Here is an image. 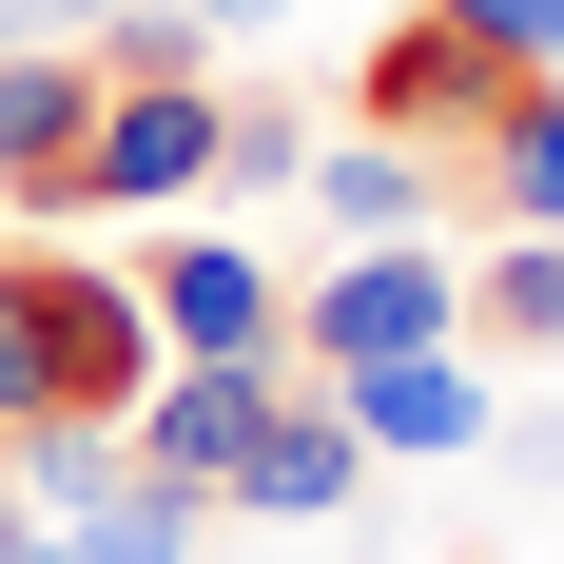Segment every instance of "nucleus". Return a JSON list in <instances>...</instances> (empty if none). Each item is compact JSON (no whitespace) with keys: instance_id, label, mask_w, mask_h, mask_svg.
Wrapping results in <instances>:
<instances>
[{"instance_id":"f257e3e1","label":"nucleus","mask_w":564,"mask_h":564,"mask_svg":"<svg viewBox=\"0 0 564 564\" xmlns=\"http://www.w3.org/2000/svg\"><path fill=\"white\" fill-rule=\"evenodd\" d=\"M350 117H370V137H409L429 175H467V156H507V117H525V78H507L487 40H448L429 0H409L390 40H370V78H350Z\"/></svg>"},{"instance_id":"f03ea898","label":"nucleus","mask_w":564,"mask_h":564,"mask_svg":"<svg viewBox=\"0 0 564 564\" xmlns=\"http://www.w3.org/2000/svg\"><path fill=\"white\" fill-rule=\"evenodd\" d=\"M390 350H467V273L429 253V234H390V253H332V292H292V370H312V390L390 370Z\"/></svg>"},{"instance_id":"7ed1b4c3","label":"nucleus","mask_w":564,"mask_h":564,"mask_svg":"<svg viewBox=\"0 0 564 564\" xmlns=\"http://www.w3.org/2000/svg\"><path fill=\"white\" fill-rule=\"evenodd\" d=\"M215 78H117L98 137H78V215H175V195H215Z\"/></svg>"},{"instance_id":"20e7f679","label":"nucleus","mask_w":564,"mask_h":564,"mask_svg":"<svg viewBox=\"0 0 564 564\" xmlns=\"http://www.w3.org/2000/svg\"><path fill=\"white\" fill-rule=\"evenodd\" d=\"M137 312H156V350L175 370H253V350H292V292L234 253V234H175L156 273H137Z\"/></svg>"},{"instance_id":"39448f33","label":"nucleus","mask_w":564,"mask_h":564,"mask_svg":"<svg viewBox=\"0 0 564 564\" xmlns=\"http://www.w3.org/2000/svg\"><path fill=\"white\" fill-rule=\"evenodd\" d=\"M273 390H292V350H253V370H156V390H137V467H175L195 507H234V467H253Z\"/></svg>"},{"instance_id":"423d86ee","label":"nucleus","mask_w":564,"mask_h":564,"mask_svg":"<svg viewBox=\"0 0 564 564\" xmlns=\"http://www.w3.org/2000/svg\"><path fill=\"white\" fill-rule=\"evenodd\" d=\"M332 409L370 429V467H448V448H487V409H507V390H487L467 350H390V370H350Z\"/></svg>"},{"instance_id":"0eeeda50","label":"nucleus","mask_w":564,"mask_h":564,"mask_svg":"<svg viewBox=\"0 0 564 564\" xmlns=\"http://www.w3.org/2000/svg\"><path fill=\"white\" fill-rule=\"evenodd\" d=\"M350 487H370V429H350V409L292 370V390H273V429H253V467H234V507H253V525H332Z\"/></svg>"},{"instance_id":"6e6552de","label":"nucleus","mask_w":564,"mask_h":564,"mask_svg":"<svg viewBox=\"0 0 564 564\" xmlns=\"http://www.w3.org/2000/svg\"><path fill=\"white\" fill-rule=\"evenodd\" d=\"M312 195H332L350 253H390V234H429V195H448V175L409 156V137H370V117H350V137H312Z\"/></svg>"},{"instance_id":"1a4fd4ad","label":"nucleus","mask_w":564,"mask_h":564,"mask_svg":"<svg viewBox=\"0 0 564 564\" xmlns=\"http://www.w3.org/2000/svg\"><path fill=\"white\" fill-rule=\"evenodd\" d=\"M40 409H58V234H20V253H0V448H20Z\"/></svg>"},{"instance_id":"9d476101","label":"nucleus","mask_w":564,"mask_h":564,"mask_svg":"<svg viewBox=\"0 0 564 564\" xmlns=\"http://www.w3.org/2000/svg\"><path fill=\"white\" fill-rule=\"evenodd\" d=\"M58 545H98V564H195V545H215V507H195L175 467H137V448H117V487L58 525Z\"/></svg>"},{"instance_id":"9b49d317","label":"nucleus","mask_w":564,"mask_h":564,"mask_svg":"<svg viewBox=\"0 0 564 564\" xmlns=\"http://www.w3.org/2000/svg\"><path fill=\"white\" fill-rule=\"evenodd\" d=\"M467 195L507 234H564V78H525V117H507V156H467Z\"/></svg>"},{"instance_id":"f8f14e48","label":"nucleus","mask_w":564,"mask_h":564,"mask_svg":"<svg viewBox=\"0 0 564 564\" xmlns=\"http://www.w3.org/2000/svg\"><path fill=\"white\" fill-rule=\"evenodd\" d=\"M467 332H507L525 370H545V350H564V234H507V253L467 273Z\"/></svg>"},{"instance_id":"ddd939ff","label":"nucleus","mask_w":564,"mask_h":564,"mask_svg":"<svg viewBox=\"0 0 564 564\" xmlns=\"http://www.w3.org/2000/svg\"><path fill=\"white\" fill-rule=\"evenodd\" d=\"M448 40H487L507 78H564V0H429Z\"/></svg>"},{"instance_id":"4468645a","label":"nucleus","mask_w":564,"mask_h":564,"mask_svg":"<svg viewBox=\"0 0 564 564\" xmlns=\"http://www.w3.org/2000/svg\"><path fill=\"white\" fill-rule=\"evenodd\" d=\"M487 448H507L525 487H564V390H525V409H487Z\"/></svg>"},{"instance_id":"2eb2a0df","label":"nucleus","mask_w":564,"mask_h":564,"mask_svg":"<svg viewBox=\"0 0 564 564\" xmlns=\"http://www.w3.org/2000/svg\"><path fill=\"white\" fill-rule=\"evenodd\" d=\"M175 20H195V40H253V20H273V0H175Z\"/></svg>"},{"instance_id":"dca6fc26","label":"nucleus","mask_w":564,"mask_h":564,"mask_svg":"<svg viewBox=\"0 0 564 564\" xmlns=\"http://www.w3.org/2000/svg\"><path fill=\"white\" fill-rule=\"evenodd\" d=\"M20 545H40V507H20V467H0V564H20Z\"/></svg>"},{"instance_id":"f3484780","label":"nucleus","mask_w":564,"mask_h":564,"mask_svg":"<svg viewBox=\"0 0 564 564\" xmlns=\"http://www.w3.org/2000/svg\"><path fill=\"white\" fill-rule=\"evenodd\" d=\"M20 40H40V0H0V58H20Z\"/></svg>"},{"instance_id":"a211bd4d","label":"nucleus","mask_w":564,"mask_h":564,"mask_svg":"<svg viewBox=\"0 0 564 564\" xmlns=\"http://www.w3.org/2000/svg\"><path fill=\"white\" fill-rule=\"evenodd\" d=\"M20 564H98V545H58V525H40V545H20Z\"/></svg>"}]
</instances>
